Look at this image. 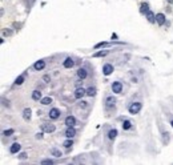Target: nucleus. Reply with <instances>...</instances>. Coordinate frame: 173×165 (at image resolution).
<instances>
[{
  "mask_svg": "<svg viewBox=\"0 0 173 165\" xmlns=\"http://www.w3.org/2000/svg\"><path fill=\"white\" fill-rule=\"evenodd\" d=\"M128 111H129L130 114H137L141 111V103H133L132 105H129Z\"/></svg>",
  "mask_w": 173,
  "mask_h": 165,
  "instance_id": "1",
  "label": "nucleus"
},
{
  "mask_svg": "<svg viewBox=\"0 0 173 165\" xmlns=\"http://www.w3.org/2000/svg\"><path fill=\"white\" fill-rule=\"evenodd\" d=\"M73 95H75V97H76L77 100H81V98L84 97L85 95H87V89H84V88H80V87H79L76 90H75Z\"/></svg>",
  "mask_w": 173,
  "mask_h": 165,
  "instance_id": "2",
  "label": "nucleus"
},
{
  "mask_svg": "<svg viewBox=\"0 0 173 165\" xmlns=\"http://www.w3.org/2000/svg\"><path fill=\"white\" fill-rule=\"evenodd\" d=\"M112 90H113V93H121L122 92L121 81H113V84H112Z\"/></svg>",
  "mask_w": 173,
  "mask_h": 165,
  "instance_id": "3",
  "label": "nucleus"
},
{
  "mask_svg": "<svg viewBox=\"0 0 173 165\" xmlns=\"http://www.w3.org/2000/svg\"><path fill=\"white\" fill-rule=\"evenodd\" d=\"M41 129H43V132L52 133V132H55L56 127L53 124H41Z\"/></svg>",
  "mask_w": 173,
  "mask_h": 165,
  "instance_id": "4",
  "label": "nucleus"
},
{
  "mask_svg": "<svg viewBox=\"0 0 173 165\" xmlns=\"http://www.w3.org/2000/svg\"><path fill=\"white\" fill-rule=\"evenodd\" d=\"M76 119H75V116H67L65 117V121H64V124L67 125V127H75L76 125Z\"/></svg>",
  "mask_w": 173,
  "mask_h": 165,
  "instance_id": "5",
  "label": "nucleus"
},
{
  "mask_svg": "<svg viewBox=\"0 0 173 165\" xmlns=\"http://www.w3.org/2000/svg\"><path fill=\"white\" fill-rule=\"evenodd\" d=\"M48 114H49V119L56 120V119H59V117H60L61 113H60V111H59L57 108H52V109L49 111V113H48Z\"/></svg>",
  "mask_w": 173,
  "mask_h": 165,
  "instance_id": "6",
  "label": "nucleus"
},
{
  "mask_svg": "<svg viewBox=\"0 0 173 165\" xmlns=\"http://www.w3.org/2000/svg\"><path fill=\"white\" fill-rule=\"evenodd\" d=\"M112 72H113V65H112V64H104V67H103V73L105 75V76H109Z\"/></svg>",
  "mask_w": 173,
  "mask_h": 165,
  "instance_id": "7",
  "label": "nucleus"
},
{
  "mask_svg": "<svg viewBox=\"0 0 173 165\" xmlns=\"http://www.w3.org/2000/svg\"><path fill=\"white\" fill-rule=\"evenodd\" d=\"M156 21L159 25H164L165 21H166V17H165L164 13H157L156 15Z\"/></svg>",
  "mask_w": 173,
  "mask_h": 165,
  "instance_id": "8",
  "label": "nucleus"
},
{
  "mask_svg": "<svg viewBox=\"0 0 173 165\" xmlns=\"http://www.w3.org/2000/svg\"><path fill=\"white\" fill-rule=\"evenodd\" d=\"M114 104H116V98L113 97V96H108L105 100V105L106 108H112V106H114Z\"/></svg>",
  "mask_w": 173,
  "mask_h": 165,
  "instance_id": "9",
  "label": "nucleus"
},
{
  "mask_svg": "<svg viewBox=\"0 0 173 165\" xmlns=\"http://www.w3.org/2000/svg\"><path fill=\"white\" fill-rule=\"evenodd\" d=\"M65 136L68 138L75 137V136H76V129H75L73 127H68V128H67V130H65Z\"/></svg>",
  "mask_w": 173,
  "mask_h": 165,
  "instance_id": "10",
  "label": "nucleus"
},
{
  "mask_svg": "<svg viewBox=\"0 0 173 165\" xmlns=\"http://www.w3.org/2000/svg\"><path fill=\"white\" fill-rule=\"evenodd\" d=\"M87 69L85 68H79L77 69V77H79L80 80H84V79H87Z\"/></svg>",
  "mask_w": 173,
  "mask_h": 165,
  "instance_id": "11",
  "label": "nucleus"
},
{
  "mask_svg": "<svg viewBox=\"0 0 173 165\" xmlns=\"http://www.w3.org/2000/svg\"><path fill=\"white\" fill-rule=\"evenodd\" d=\"M44 67H45V61L44 60H39V61H36V63L33 64L35 71H41V69H44Z\"/></svg>",
  "mask_w": 173,
  "mask_h": 165,
  "instance_id": "12",
  "label": "nucleus"
},
{
  "mask_svg": "<svg viewBox=\"0 0 173 165\" xmlns=\"http://www.w3.org/2000/svg\"><path fill=\"white\" fill-rule=\"evenodd\" d=\"M63 65H64V68H72V67L75 65V61H73V59H71V57H67L65 60H64Z\"/></svg>",
  "mask_w": 173,
  "mask_h": 165,
  "instance_id": "13",
  "label": "nucleus"
},
{
  "mask_svg": "<svg viewBox=\"0 0 173 165\" xmlns=\"http://www.w3.org/2000/svg\"><path fill=\"white\" fill-rule=\"evenodd\" d=\"M20 148H21V146H20V144H19V143H13L12 145H11V148H9V152L12 154H15V153H17V152L20 151Z\"/></svg>",
  "mask_w": 173,
  "mask_h": 165,
  "instance_id": "14",
  "label": "nucleus"
},
{
  "mask_svg": "<svg viewBox=\"0 0 173 165\" xmlns=\"http://www.w3.org/2000/svg\"><path fill=\"white\" fill-rule=\"evenodd\" d=\"M145 16H146V20H148L149 23H154V21H156V15H154L152 11H148V12L145 13Z\"/></svg>",
  "mask_w": 173,
  "mask_h": 165,
  "instance_id": "15",
  "label": "nucleus"
},
{
  "mask_svg": "<svg viewBox=\"0 0 173 165\" xmlns=\"http://www.w3.org/2000/svg\"><path fill=\"white\" fill-rule=\"evenodd\" d=\"M23 119L25 120V121H29V120H31V109L29 108H25L23 111Z\"/></svg>",
  "mask_w": 173,
  "mask_h": 165,
  "instance_id": "16",
  "label": "nucleus"
},
{
  "mask_svg": "<svg viewBox=\"0 0 173 165\" xmlns=\"http://www.w3.org/2000/svg\"><path fill=\"white\" fill-rule=\"evenodd\" d=\"M32 98H33L35 101H39V100H41V92L40 90H33L32 92Z\"/></svg>",
  "mask_w": 173,
  "mask_h": 165,
  "instance_id": "17",
  "label": "nucleus"
},
{
  "mask_svg": "<svg viewBox=\"0 0 173 165\" xmlns=\"http://www.w3.org/2000/svg\"><path fill=\"white\" fill-rule=\"evenodd\" d=\"M108 51H97V52H95V53H93V57H104V56H106V55H108Z\"/></svg>",
  "mask_w": 173,
  "mask_h": 165,
  "instance_id": "18",
  "label": "nucleus"
},
{
  "mask_svg": "<svg viewBox=\"0 0 173 165\" xmlns=\"http://www.w3.org/2000/svg\"><path fill=\"white\" fill-rule=\"evenodd\" d=\"M109 45H112V43L103 41V43H98V44H96L95 47H93V49H98V48H105V47H109Z\"/></svg>",
  "mask_w": 173,
  "mask_h": 165,
  "instance_id": "19",
  "label": "nucleus"
},
{
  "mask_svg": "<svg viewBox=\"0 0 173 165\" xmlns=\"http://www.w3.org/2000/svg\"><path fill=\"white\" fill-rule=\"evenodd\" d=\"M149 11V4L148 3H143V4L140 5V12L141 13H146Z\"/></svg>",
  "mask_w": 173,
  "mask_h": 165,
  "instance_id": "20",
  "label": "nucleus"
},
{
  "mask_svg": "<svg viewBox=\"0 0 173 165\" xmlns=\"http://www.w3.org/2000/svg\"><path fill=\"white\" fill-rule=\"evenodd\" d=\"M116 136H117V129H111L108 132V138H109V140H114V138H116Z\"/></svg>",
  "mask_w": 173,
  "mask_h": 165,
  "instance_id": "21",
  "label": "nucleus"
},
{
  "mask_svg": "<svg viewBox=\"0 0 173 165\" xmlns=\"http://www.w3.org/2000/svg\"><path fill=\"white\" fill-rule=\"evenodd\" d=\"M24 80H25V76H24V75H20V76L16 77L15 84H16V85H21V84L24 82Z\"/></svg>",
  "mask_w": 173,
  "mask_h": 165,
  "instance_id": "22",
  "label": "nucleus"
},
{
  "mask_svg": "<svg viewBox=\"0 0 173 165\" xmlns=\"http://www.w3.org/2000/svg\"><path fill=\"white\" fill-rule=\"evenodd\" d=\"M49 152H51V154H52V156H55V157H61V156H63V153H61L59 149H56V148H52Z\"/></svg>",
  "mask_w": 173,
  "mask_h": 165,
  "instance_id": "23",
  "label": "nucleus"
},
{
  "mask_svg": "<svg viewBox=\"0 0 173 165\" xmlns=\"http://www.w3.org/2000/svg\"><path fill=\"white\" fill-rule=\"evenodd\" d=\"M132 128V122L129 121V120H124V122H122V129L124 130H128Z\"/></svg>",
  "mask_w": 173,
  "mask_h": 165,
  "instance_id": "24",
  "label": "nucleus"
},
{
  "mask_svg": "<svg viewBox=\"0 0 173 165\" xmlns=\"http://www.w3.org/2000/svg\"><path fill=\"white\" fill-rule=\"evenodd\" d=\"M40 103H41L43 105H49V104L52 103V98H51L49 96H48V97H43L41 100H40Z\"/></svg>",
  "mask_w": 173,
  "mask_h": 165,
  "instance_id": "25",
  "label": "nucleus"
},
{
  "mask_svg": "<svg viewBox=\"0 0 173 165\" xmlns=\"http://www.w3.org/2000/svg\"><path fill=\"white\" fill-rule=\"evenodd\" d=\"M96 95V88L95 87H89L87 89V96H90V97H92V96H95Z\"/></svg>",
  "mask_w": 173,
  "mask_h": 165,
  "instance_id": "26",
  "label": "nucleus"
},
{
  "mask_svg": "<svg viewBox=\"0 0 173 165\" xmlns=\"http://www.w3.org/2000/svg\"><path fill=\"white\" fill-rule=\"evenodd\" d=\"M63 145L65 146L67 149H69V148H71L72 145H73V141H72L71 138H68V140H65V141H64V143H63Z\"/></svg>",
  "mask_w": 173,
  "mask_h": 165,
  "instance_id": "27",
  "label": "nucleus"
},
{
  "mask_svg": "<svg viewBox=\"0 0 173 165\" xmlns=\"http://www.w3.org/2000/svg\"><path fill=\"white\" fill-rule=\"evenodd\" d=\"M13 133H15V130H13V129H7V130H4V132H3V135L8 137V136H12Z\"/></svg>",
  "mask_w": 173,
  "mask_h": 165,
  "instance_id": "28",
  "label": "nucleus"
},
{
  "mask_svg": "<svg viewBox=\"0 0 173 165\" xmlns=\"http://www.w3.org/2000/svg\"><path fill=\"white\" fill-rule=\"evenodd\" d=\"M41 164H43V165H45V164H53V160H51V158L43 160V161H41Z\"/></svg>",
  "mask_w": 173,
  "mask_h": 165,
  "instance_id": "29",
  "label": "nucleus"
},
{
  "mask_svg": "<svg viewBox=\"0 0 173 165\" xmlns=\"http://www.w3.org/2000/svg\"><path fill=\"white\" fill-rule=\"evenodd\" d=\"M19 158H20V160H25L27 158V153H25V152H23V153L19 154Z\"/></svg>",
  "mask_w": 173,
  "mask_h": 165,
  "instance_id": "30",
  "label": "nucleus"
},
{
  "mask_svg": "<svg viewBox=\"0 0 173 165\" xmlns=\"http://www.w3.org/2000/svg\"><path fill=\"white\" fill-rule=\"evenodd\" d=\"M162 135H164V143H166V141L169 140V136H168V135H169V133H168V132H164V133H162Z\"/></svg>",
  "mask_w": 173,
  "mask_h": 165,
  "instance_id": "31",
  "label": "nucleus"
},
{
  "mask_svg": "<svg viewBox=\"0 0 173 165\" xmlns=\"http://www.w3.org/2000/svg\"><path fill=\"white\" fill-rule=\"evenodd\" d=\"M79 105H80V106H83V108H85V106H87V101H83V100H81V101H80Z\"/></svg>",
  "mask_w": 173,
  "mask_h": 165,
  "instance_id": "32",
  "label": "nucleus"
},
{
  "mask_svg": "<svg viewBox=\"0 0 173 165\" xmlns=\"http://www.w3.org/2000/svg\"><path fill=\"white\" fill-rule=\"evenodd\" d=\"M43 80H44L45 82H49V76H48V75H45V76L43 77Z\"/></svg>",
  "mask_w": 173,
  "mask_h": 165,
  "instance_id": "33",
  "label": "nucleus"
},
{
  "mask_svg": "<svg viewBox=\"0 0 173 165\" xmlns=\"http://www.w3.org/2000/svg\"><path fill=\"white\" fill-rule=\"evenodd\" d=\"M3 105L9 106V103H8V100H4V98H3Z\"/></svg>",
  "mask_w": 173,
  "mask_h": 165,
  "instance_id": "34",
  "label": "nucleus"
},
{
  "mask_svg": "<svg viewBox=\"0 0 173 165\" xmlns=\"http://www.w3.org/2000/svg\"><path fill=\"white\" fill-rule=\"evenodd\" d=\"M36 138H43V132L37 133V135H36Z\"/></svg>",
  "mask_w": 173,
  "mask_h": 165,
  "instance_id": "35",
  "label": "nucleus"
},
{
  "mask_svg": "<svg viewBox=\"0 0 173 165\" xmlns=\"http://www.w3.org/2000/svg\"><path fill=\"white\" fill-rule=\"evenodd\" d=\"M3 33H4V35H7V36H9V35H11V31H4V32H3Z\"/></svg>",
  "mask_w": 173,
  "mask_h": 165,
  "instance_id": "36",
  "label": "nucleus"
},
{
  "mask_svg": "<svg viewBox=\"0 0 173 165\" xmlns=\"http://www.w3.org/2000/svg\"><path fill=\"white\" fill-rule=\"evenodd\" d=\"M112 39L116 40V39H117V35H116V33H112Z\"/></svg>",
  "mask_w": 173,
  "mask_h": 165,
  "instance_id": "37",
  "label": "nucleus"
},
{
  "mask_svg": "<svg viewBox=\"0 0 173 165\" xmlns=\"http://www.w3.org/2000/svg\"><path fill=\"white\" fill-rule=\"evenodd\" d=\"M168 1H169V3H170V4H173V0H168Z\"/></svg>",
  "mask_w": 173,
  "mask_h": 165,
  "instance_id": "38",
  "label": "nucleus"
},
{
  "mask_svg": "<svg viewBox=\"0 0 173 165\" xmlns=\"http://www.w3.org/2000/svg\"><path fill=\"white\" fill-rule=\"evenodd\" d=\"M170 125H172V127H173V120H172V121H170Z\"/></svg>",
  "mask_w": 173,
  "mask_h": 165,
  "instance_id": "39",
  "label": "nucleus"
}]
</instances>
